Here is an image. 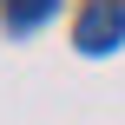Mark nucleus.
I'll return each mask as SVG.
<instances>
[{
	"label": "nucleus",
	"instance_id": "1",
	"mask_svg": "<svg viewBox=\"0 0 125 125\" xmlns=\"http://www.w3.org/2000/svg\"><path fill=\"white\" fill-rule=\"evenodd\" d=\"M79 46H86V53L125 46V0H92V7L79 13Z\"/></svg>",
	"mask_w": 125,
	"mask_h": 125
},
{
	"label": "nucleus",
	"instance_id": "2",
	"mask_svg": "<svg viewBox=\"0 0 125 125\" xmlns=\"http://www.w3.org/2000/svg\"><path fill=\"white\" fill-rule=\"evenodd\" d=\"M53 7H59V0H7V26L26 33V26H40V20H53Z\"/></svg>",
	"mask_w": 125,
	"mask_h": 125
}]
</instances>
